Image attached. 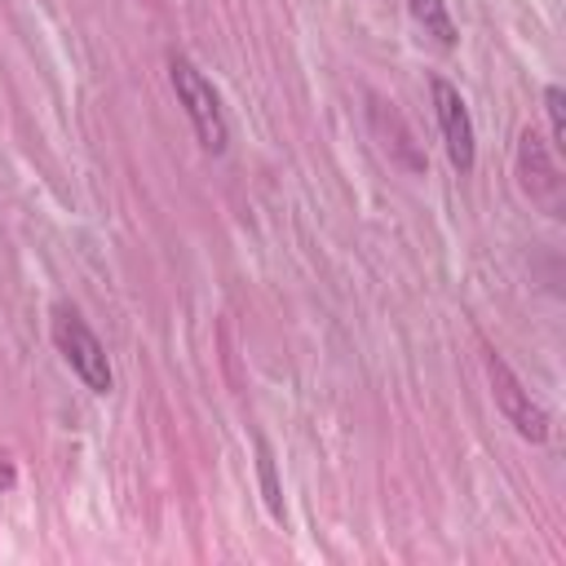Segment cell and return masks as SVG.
I'll list each match as a JSON object with an SVG mask.
<instances>
[{"instance_id": "cell-1", "label": "cell", "mask_w": 566, "mask_h": 566, "mask_svg": "<svg viewBox=\"0 0 566 566\" xmlns=\"http://www.w3.org/2000/svg\"><path fill=\"white\" fill-rule=\"evenodd\" d=\"M168 80L177 88V102L186 106L190 124H195V137L203 150L221 155L226 142H230V128H226V115H221V102H217V88L203 80V71L186 57V53H168Z\"/></svg>"}, {"instance_id": "cell-2", "label": "cell", "mask_w": 566, "mask_h": 566, "mask_svg": "<svg viewBox=\"0 0 566 566\" xmlns=\"http://www.w3.org/2000/svg\"><path fill=\"white\" fill-rule=\"evenodd\" d=\"M53 345H57V354L66 358V367L84 380V389H93V394H111V389H115L106 345H102L97 332L80 318V310L53 305Z\"/></svg>"}, {"instance_id": "cell-3", "label": "cell", "mask_w": 566, "mask_h": 566, "mask_svg": "<svg viewBox=\"0 0 566 566\" xmlns=\"http://www.w3.org/2000/svg\"><path fill=\"white\" fill-rule=\"evenodd\" d=\"M486 376H491V394H495V407L504 411V420H509L526 442H548V433H553L548 411L531 398V389L513 376V367H509L495 349H486Z\"/></svg>"}, {"instance_id": "cell-4", "label": "cell", "mask_w": 566, "mask_h": 566, "mask_svg": "<svg viewBox=\"0 0 566 566\" xmlns=\"http://www.w3.org/2000/svg\"><path fill=\"white\" fill-rule=\"evenodd\" d=\"M429 93H433V115H438V128H442V146H447V159L455 172H473V159H478V142H473V119H469V106L460 97V88L442 75L429 80Z\"/></svg>"}, {"instance_id": "cell-5", "label": "cell", "mask_w": 566, "mask_h": 566, "mask_svg": "<svg viewBox=\"0 0 566 566\" xmlns=\"http://www.w3.org/2000/svg\"><path fill=\"white\" fill-rule=\"evenodd\" d=\"M517 172H522L526 195L535 203H544L553 217H562V172L548 159V150H544L535 128H522V137H517Z\"/></svg>"}, {"instance_id": "cell-6", "label": "cell", "mask_w": 566, "mask_h": 566, "mask_svg": "<svg viewBox=\"0 0 566 566\" xmlns=\"http://www.w3.org/2000/svg\"><path fill=\"white\" fill-rule=\"evenodd\" d=\"M407 13L416 18V27H420L438 49H455L460 31H455V22H451V13H447L442 0H407Z\"/></svg>"}, {"instance_id": "cell-7", "label": "cell", "mask_w": 566, "mask_h": 566, "mask_svg": "<svg viewBox=\"0 0 566 566\" xmlns=\"http://www.w3.org/2000/svg\"><path fill=\"white\" fill-rule=\"evenodd\" d=\"M256 478H261V495H265V509H270V517H279L283 522V486H279V473H274V451H270V442L256 433Z\"/></svg>"}, {"instance_id": "cell-8", "label": "cell", "mask_w": 566, "mask_h": 566, "mask_svg": "<svg viewBox=\"0 0 566 566\" xmlns=\"http://www.w3.org/2000/svg\"><path fill=\"white\" fill-rule=\"evenodd\" d=\"M544 111H548V133H553V146L566 150V93L557 84L544 88Z\"/></svg>"}, {"instance_id": "cell-9", "label": "cell", "mask_w": 566, "mask_h": 566, "mask_svg": "<svg viewBox=\"0 0 566 566\" xmlns=\"http://www.w3.org/2000/svg\"><path fill=\"white\" fill-rule=\"evenodd\" d=\"M0 486H13V464H0Z\"/></svg>"}]
</instances>
